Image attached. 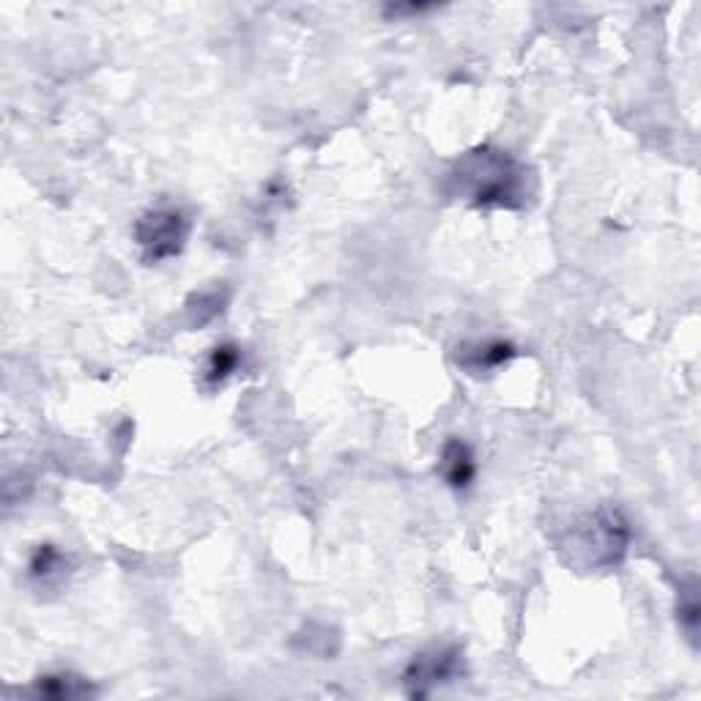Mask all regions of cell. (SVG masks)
Returning <instances> with one entry per match:
<instances>
[{"instance_id":"1","label":"cell","mask_w":701,"mask_h":701,"mask_svg":"<svg viewBox=\"0 0 701 701\" xmlns=\"http://www.w3.org/2000/svg\"><path fill=\"white\" fill-rule=\"evenodd\" d=\"M450 192L477 208H521L529 197V176L505 148L477 146L452 165Z\"/></svg>"},{"instance_id":"2","label":"cell","mask_w":701,"mask_h":701,"mask_svg":"<svg viewBox=\"0 0 701 701\" xmlns=\"http://www.w3.org/2000/svg\"><path fill=\"white\" fill-rule=\"evenodd\" d=\"M631 545V529L617 510L592 512L573 529L570 549L584 567H611L625 556Z\"/></svg>"},{"instance_id":"3","label":"cell","mask_w":701,"mask_h":701,"mask_svg":"<svg viewBox=\"0 0 701 701\" xmlns=\"http://www.w3.org/2000/svg\"><path fill=\"white\" fill-rule=\"evenodd\" d=\"M190 239V217L176 206H157L135 223V241L146 263H162L181 256Z\"/></svg>"},{"instance_id":"4","label":"cell","mask_w":701,"mask_h":701,"mask_svg":"<svg viewBox=\"0 0 701 701\" xmlns=\"http://www.w3.org/2000/svg\"><path fill=\"white\" fill-rule=\"evenodd\" d=\"M463 675V655L457 647H433L414 655L408 664L403 682L408 697L425 699L441 686H450Z\"/></svg>"},{"instance_id":"5","label":"cell","mask_w":701,"mask_h":701,"mask_svg":"<svg viewBox=\"0 0 701 701\" xmlns=\"http://www.w3.org/2000/svg\"><path fill=\"white\" fill-rule=\"evenodd\" d=\"M516 346L507 340H474V343H463L457 349V364L468 373H494L510 364L516 359Z\"/></svg>"},{"instance_id":"6","label":"cell","mask_w":701,"mask_h":701,"mask_svg":"<svg viewBox=\"0 0 701 701\" xmlns=\"http://www.w3.org/2000/svg\"><path fill=\"white\" fill-rule=\"evenodd\" d=\"M439 472L450 488L466 490L474 483V477H477V463H474L472 446L463 439H455V436L446 439L444 450H441Z\"/></svg>"},{"instance_id":"7","label":"cell","mask_w":701,"mask_h":701,"mask_svg":"<svg viewBox=\"0 0 701 701\" xmlns=\"http://www.w3.org/2000/svg\"><path fill=\"white\" fill-rule=\"evenodd\" d=\"M66 570H69V559H66L64 551L49 543L38 545L31 556V565H27L31 578L42 584V587H53V584L64 581Z\"/></svg>"},{"instance_id":"8","label":"cell","mask_w":701,"mask_h":701,"mask_svg":"<svg viewBox=\"0 0 701 701\" xmlns=\"http://www.w3.org/2000/svg\"><path fill=\"white\" fill-rule=\"evenodd\" d=\"M241 364V349L234 343H223L217 346V349H212V353H208L206 364H203V386L206 389H217V386H223L225 381L230 378V375L239 370Z\"/></svg>"},{"instance_id":"9","label":"cell","mask_w":701,"mask_h":701,"mask_svg":"<svg viewBox=\"0 0 701 701\" xmlns=\"http://www.w3.org/2000/svg\"><path fill=\"white\" fill-rule=\"evenodd\" d=\"M36 697L44 699H82L91 693V686H88L82 677L75 675H47V677H38L36 688H33Z\"/></svg>"},{"instance_id":"10","label":"cell","mask_w":701,"mask_h":701,"mask_svg":"<svg viewBox=\"0 0 701 701\" xmlns=\"http://www.w3.org/2000/svg\"><path fill=\"white\" fill-rule=\"evenodd\" d=\"M686 603H680V622L686 625V631L691 636H697V625H699V600H697V587L686 589L682 592Z\"/></svg>"},{"instance_id":"11","label":"cell","mask_w":701,"mask_h":701,"mask_svg":"<svg viewBox=\"0 0 701 701\" xmlns=\"http://www.w3.org/2000/svg\"><path fill=\"white\" fill-rule=\"evenodd\" d=\"M223 305H225V299L217 294V291H214V294L197 296V318H195L197 327L206 321H212V318H217L219 313H223Z\"/></svg>"}]
</instances>
